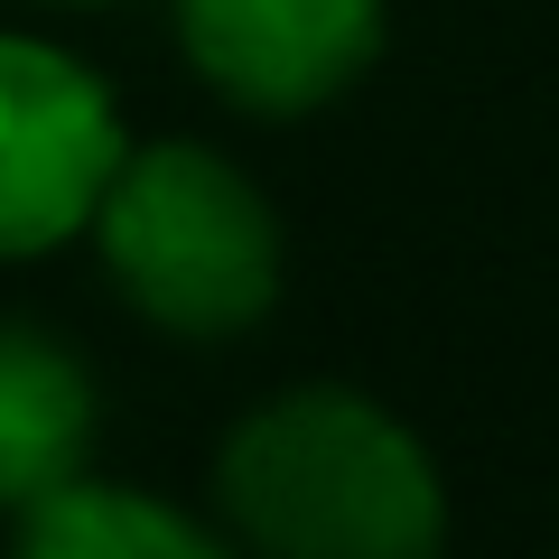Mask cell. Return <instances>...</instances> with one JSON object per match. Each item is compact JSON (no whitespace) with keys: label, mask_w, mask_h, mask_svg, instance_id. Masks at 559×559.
Masks as SVG:
<instances>
[{"label":"cell","mask_w":559,"mask_h":559,"mask_svg":"<svg viewBox=\"0 0 559 559\" xmlns=\"http://www.w3.org/2000/svg\"><path fill=\"white\" fill-rule=\"evenodd\" d=\"M75 10H103V0H75Z\"/></svg>","instance_id":"7"},{"label":"cell","mask_w":559,"mask_h":559,"mask_svg":"<svg viewBox=\"0 0 559 559\" xmlns=\"http://www.w3.org/2000/svg\"><path fill=\"white\" fill-rule=\"evenodd\" d=\"M94 252L168 336H242L280 299V215L205 140L121 150L94 205Z\"/></svg>","instance_id":"2"},{"label":"cell","mask_w":559,"mask_h":559,"mask_svg":"<svg viewBox=\"0 0 559 559\" xmlns=\"http://www.w3.org/2000/svg\"><path fill=\"white\" fill-rule=\"evenodd\" d=\"M178 47L242 112H318L382 57V0H178Z\"/></svg>","instance_id":"4"},{"label":"cell","mask_w":559,"mask_h":559,"mask_svg":"<svg viewBox=\"0 0 559 559\" xmlns=\"http://www.w3.org/2000/svg\"><path fill=\"white\" fill-rule=\"evenodd\" d=\"M10 559H234V550L197 513H178L159 495L75 476V485H57V495H38L20 513Z\"/></svg>","instance_id":"6"},{"label":"cell","mask_w":559,"mask_h":559,"mask_svg":"<svg viewBox=\"0 0 559 559\" xmlns=\"http://www.w3.org/2000/svg\"><path fill=\"white\" fill-rule=\"evenodd\" d=\"M94 382L38 326H0V513H28L38 495L84 476L94 457Z\"/></svg>","instance_id":"5"},{"label":"cell","mask_w":559,"mask_h":559,"mask_svg":"<svg viewBox=\"0 0 559 559\" xmlns=\"http://www.w3.org/2000/svg\"><path fill=\"white\" fill-rule=\"evenodd\" d=\"M224 532L252 559H439L448 485L382 401L299 382L234 419L215 457Z\"/></svg>","instance_id":"1"},{"label":"cell","mask_w":559,"mask_h":559,"mask_svg":"<svg viewBox=\"0 0 559 559\" xmlns=\"http://www.w3.org/2000/svg\"><path fill=\"white\" fill-rule=\"evenodd\" d=\"M121 112L75 57L0 28V261H38L94 234V205L121 168Z\"/></svg>","instance_id":"3"}]
</instances>
